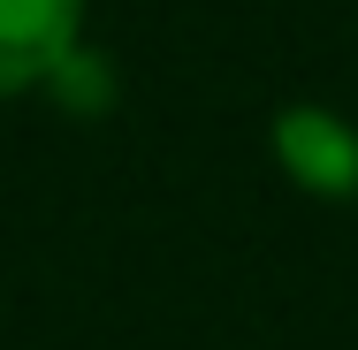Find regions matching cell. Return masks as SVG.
<instances>
[{
    "mask_svg": "<svg viewBox=\"0 0 358 350\" xmlns=\"http://www.w3.org/2000/svg\"><path fill=\"white\" fill-rule=\"evenodd\" d=\"M275 152H282L289 183H305L320 198H351L358 191V130L320 115V107H289L275 122Z\"/></svg>",
    "mask_w": 358,
    "mask_h": 350,
    "instance_id": "obj_1",
    "label": "cell"
},
{
    "mask_svg": "<svg viewBox=\"0 0 358 350\" xmlns=\"http://www.w3.org/2000/svg\"><path fill=\"white\" fill-rule=\"evenodd\" d=\"M76 54V0H0V92L46 84Z\"/></svg>",
    "mask_w": 358,
    "mask_h": 350,
    "instance_id": "obj_2",
    "label": "cell"
}]
</instances>
